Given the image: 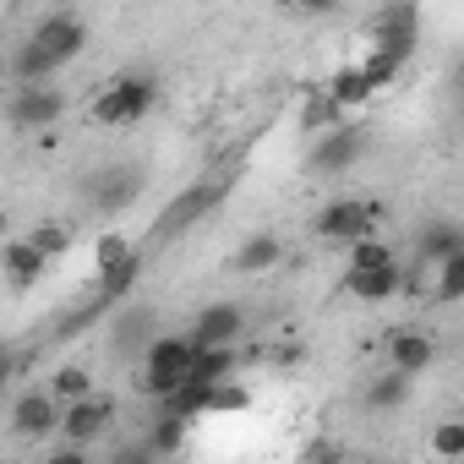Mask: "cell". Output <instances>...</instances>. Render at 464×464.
I'll list each match as a JSON object with an SVG mask.
<instances>
[{
	"label": "cell",
	"mask_w": 464,
	"mask_h": 464,
	"mask_svg": "<svg viewBox=\"0 0 464 464\" xmlns=\"http://www.w3.org/2000/svg\"><path fill=\"white\" fill-rule=\"evenodd\" d=\"M191 361H197L191 328L186 334H153V344L142 350V393L148 399H169L191 377Z\"/></svg>",
	"instance_id": "obj_1"
},
{
	"label": "cell",
	"mask_w": 464,
	"mask_h": 464,
	"mask_svg": "<svg viewBox=\"0 0 464 464\" xmlns=\"http://www.w3.org/2000/svg\"><path fill=\"white\" fill-rule=\"evenodd\" d=\"M159 104V82L148 72H121L99 99H93V126H137Z\"/></svg>",
	"instance_id": "obj_2"
},
{
	"label": "cell",
	"mask_w": 464,
	"mask_h": 464,
	"mask_svg": "<svg viewBox=\"0 0 464 464\" xmlns=\"http://www.w3.org/2000/svg\"><path fill=\"white\" fill-rule=\"evenodd\" d=\"M361 153H366V121H339V126H328V131L312 137V148H306V175L334 180V175L355 169Z\"/></svg>",
	"instance_id": "obj_3"
},
{
	"label": "cell",
	"mask_w": 464,
	"mask_h": 464,
	"mask_svg": "<svg viewBox=\"0 0 464 464\" xmlns=\"http://www.w3.org/2000/svg\"><path fill=\"white\" fill-rule=\"evenodd\" d=\"M377 218H382V202H377V197H334V202L317 208L312 236H317V241H339V246H350L355 236H372Z\"/></svg>",
	"instance_id": "obj_4"
},
{
	"label": "cell",
	"mask_w": 464,
	"mask_h": 464,
	"mask_svg": "<svg viewBox=\"0 0 464 464\" xmlns=\"http://www.w3.org/2000/svg\"><path fill=\"white\" fill-rule=\"evenodd\" d=\"M61 399H55V388H28V393H17L12 399V431L23 437V442H44V437H55L61 431Z\"/></svg>",
	"instance_id": "obj_5"
},
{
	"label": "cell",
	"mask_w": 464,
	"mask_h": 464,
	"mask_svg": "<svg viewBox=\"0 0 464 464\" xmlns=\"http://www.w3.org/2000/svg\"><path fill=\"white\" fill-rule=\"evenodd\" d=\"M372 34V50H393V55H415V39H420V12L410 6V0H388V6L366 23Z\"/></svg>",
	"instance_id": "obj_6"
},
{
	"label": "cell",
	"mask_w": 464,
	"mask_h": 464,
	"mask_svg": "<svg viewBox=\"0 0 464 464\" xmlns=\"http://www.w3.org/2000/svg\"><path fill=\"white\" fill-rule=\"evenodd\" d=\"M82 191H88V202H93L99 213H121V208L137 202L142 169H131V164H104V169H93V175L82 180Z\"/></svg>",
	"instance_id": "obj_7"
},
{
	"label": "cell",
	"mask_w": 464,
	"mask_h": 464,
	"mask_svg": "<svg viewBox=\"0 0 464 464\" xmlns=\"http://www.w3.org/2000/svg\"><path fill=\"white\" fill-rule=\"evenodd\" d=\"M218 197H224V180H197V186H186V191L159 213V224H153V229H159V236H186L197 218H208V213H213V202H218Z\"/></svg>",
	"instance_id": "obj_8"
},
{
	"label": "cell",
	"mask_w": 464,
	"mask_h": 464,
	"mask_svg": "<svg viewBox=\"0 0 464 464\" xmlns=\"http://www.w3.org/2000/svg\"><path fill=\"white\" fill-rule=\"evenodd\" d=\"M61 115H66V93L50 88V82H28V88H17V99H12V126H17V131H44V126H55Z\"/></svg>",
	"instance_id": "obj_9"
},
{
	"label": "cell",
	"mask_w": 464,
	"mask_h": 464,
	"mask_svg": "<svg viewBox=\"0 0 464 464\" xmlns=\"http://www.w3.org/2000/svg\"><path fill=\"white\" fill-rule=\"evenodd\" d=\"M110 420H115V404H110L104 393H88V399H72V404H66L61 437L77 442V448H88V442H99V437L110 431Z\"/></svg>",
	"instance_id": "obj_10"
},
{
	"label": "cell",
	"mask_w": 464,
	"mask_h": 464,
	"mask_svg": "<svg viewBox=\"0 0 464 464\" xmlns=\"http://www.w3.org/2000/svg\"><path fill=\"white\" fill-rule=\"evenodd\" d=\"M34 39L55 55V66H72V61L88 50V28H82V17H72V12H50V17L34 28Z\"/></svg>",
	"instance_id": "obj_11"
},
{
	"label": "cell",
	"mask_w": 464,
	"mask_h": 464,
	"mask_svg": "<svg viewBox=\"0 0 464 464\" xmlns=\"http://www.w3.org/2000/svg\"><path fill=\"white\" fill-rule=\"evenodd\" d=\"M388 366H399L410 377L431 372L437 366V339L420 334V328H388Z\"/></svg>",
	"instance_id": "obj_12"
},
{
	"label": "cell",
	"mask_w": 464,
	"mask_h": 464,
	"mask_svg": "<svg viewBox=\"0 0 464 464\" xmlns=\"http://www.w3.org/2000/svg\"><path fill=\"white\" fill-rule=\"evenodd\" d=\"M241 328H246V312H241L236 301H213V306H202V317L191 323V339H197V344H236Z\"/></svg>",
	"instance_id": "obj_13"
},
{
	"label": "cell",
	"mask_w": 464,
	"mask_h": 464,
	"mask_svg": "<svg viewBox=\"0 0 464 464\" xmlns=\"http://www.w3.org/2000/svg\"><path fill=\"white\" fill-rule=\"evenodd\" d=\"M236 274H246V279H257V274H268V268H279L285 263V241L279 236H268V229H257V236H246L241 246H236Z\"/></svg>",
	"instance_id": "obj_14"
},
{
	"label": "cell",
	"mask_w": 464,
	"mask_h": 464,
	"mask_svg": "<svg viewBox=\"0 0 464 464\" xmlns=\"http://www.w3.org/2000/svg\"><path fill=\"white\" fill-rule=\"evenodd\" d=\"M44 268H50V257H44L28 236L6 241V285H12V290H34V285L44 279Z\"/></svg>",
	"instance_id": "obj_15"
},
{
	"label": "cell",
	"mask_w": 464,
	"mask_h": 464,
	"mask_svg": "<svg viewBox=\"0 0 464 464\" xmlns=\"http://www.w3.org/2000/svg\"><path fill=\"white\" fill-rule=\"evenodd\" d=\"M344 290H350L355 301H366V306H377V301H393V295L404 290V268H399V263H388V268L344 274Z\"/></svg>",
	"instance_id": "obj_16"
},
{
	"label": "cell",
	"mask_w": 464,
	"mask_h": 464,
	"mask_svg": "<svg viewBox=\"0 0 464 464\" xmlns=\"http://www.w3.org/2000/svg\"><path fill=\"white\" fill-rule=\"evenodd\" d=\"M323 88H328V93H334L350 115H355V110H366V104L377 99V88H372V77H366V66H361V61H355V66L328 72V82H323Z\"/></svg>",
	"instance_id": "obj_17"
},
{
	"label": "cell",
	"mask_w": 464,
	"mask_h": 464,
	"mask_svg": "<svg viewBox=\"0 0 464 464\" xmlns=\"http://www.w3.org/2000/svg\"><path fill=\"white\" fill-rule=\"evenodd\" d=\"M236 366H241V355H236V344H197V361H191V377L197 382H224V377H236Z\"/></svg>",
	"instance_id": "obj_18"
},
{
	"label": "cell",
	"mask_w": 464,
	"mask_h": 464,
	"mask_svg": "<svg viewBox=\"0 0 464 464\" xmlns=\"http://www.w3.org/2000/svg\"><path fill=\"white\" fill-rule=\"evenodd\" d=\"M410 382H415L410 372L388 366L382 377H372V382H366V393H361V399H366V410H377V415H382V410H399V404L410 399Z\"/></svg>",
	"instance_id": "obj_19"
},
{
	"label": "cell",
	"mask_w": 464,
	"mask_h": 464,
	"mask_svg": "<svg viewBox=\"0 0 464 464\" xmlns=\"http://www.w3.org/2000/svg\"><path fill=\"white\" fill-rule=\"evenodd\" d=\"M350 263H344V274H366V268H388V263H399V252H393V241H382L377 229L372 236H355L350 246Z\"/></svg>",
	"instance_id": "obj_20"
},
{
	"label": "cell",
	"mask_w": 464,
	"mask_h": 464,
	"mask_svg": "<svg viewBox=\"0 0 464 464\" xmlns=\"http://www.w3.org/2000/svg\"><path fill=\"white\" fill-rule=\"evenodd\" d=\"M61 66H55V55L39 44V39H28L17 55H12V77H17V88H28V82H50Z\"/></svg>",
	"instance_id": "obj_21"
},
{
	"label": "cell",
	"mask_w": 464,
	"mask_h": 464,
	"mask_svg": "<svg viewBox=\"0 0 464 464\" xmlns=\"http://www.w3.org/2000/svg\"><path fill=\"white\" fill-rule=\"evenodd\" d=\"M453 252H464V224H426L420 229V257L426 263H442V257H453Z\"/></svg>",
	"instance_id": "obj_22"
},
{
	"label": "cell",
	"mask_w": 464,
	"mask_h": 464,
	"mask_svg": "<svg viewBox=\"0 0 464 464\" xmlns=\"http://www.w3.org/2000/svg\"><path fill=\"white\" fill-rule=\"evenodd\" d=\"M431 301H437V306H459V301H464V252H453V257L437 263V274H431Z\"/></svg>",
	"instance_id": "obj_23"
},
{
	"label": "cell",
	"mask_w": 464,
	"mask_h": 464,
	"mask_svg": "<svg viewBox=\"0 0 464 464\" xmlns=\"http://www.w3.org/2000/svg\"><path fill=\"white\" fill-rule=\"evenodd\" d=\"M339 121H350V110H344L328 88H323L317 99H306V104H301V131H312V137H317V131H328V126H339Z\"/></svg>",
	"instance_id": "obj_24"
},
{
	"label": "cell",
	"mask_w": 464,
	"mask_h": 464,
	"mask_svg": "<svg viewBox=\"0 0 464 464\" xmlns=\"http://www.w3.org/2000/svg\"><path fill=\"white\" fill-rule=\"evenodd\" d=\"M246 410H252V393H246L236 377L213 382V393H208V415H246Z\"/></svg>",
	"instance_id": "obj_25"
},
{
	"label": "cell",
	"mask_w": 464,
	"mask_h": 464,
	"mask_svg": "<svg viewBox=\"0 0 464 464\" xmlns=\"http://www.w3.org/2000/svg\"><path fill=\"white\" fill-rule=\"evenodd\" d=\"M361 66H366V77H372V88L382 93V88H393V82H399V72H404L410 61H404V55H393V50H372V55H366Z\"/></svg>",
	"instance_id": "obj_26"
},
{
	"label": "cell",
	"mask_w": 464,
	"mask_h": 464,
	"mask_svg": "<svg viewBox=\"0 0 464 464\" xmlns=\"http://www.w3.org/2000/svg\"><path fill=\"white\" fill-rule=\"evenodd\" d=\"M131 257H142V252H137L126 236H99V252H93V263H99V279H104V274H115V268H126Z\"/></svg>",
	"instance_id": "obj_27"
},
{
	"label": "cell",
	"mask_w": 464,
	"mask_h": 464,
	"mask_svg": "<svg viewBox=\"0 0 464 464\" xmlns=\"http://www.w3.org/2000/svg\"><path fill=\"white\" fill-rule=\"evenodd\" d=\"M50 388H55L61 404H72V399H88V393H93V377H88V366L72 361V366H61V372L50 377Z\"/></svg>",
	"instance_id": "obj_28"
},
{
	"label": "cell",
	"mask_w": 464,
	"mask_h": 464,
	"mask_svg": "<svg viewBox=\"0 0 464 464\" xmlns=\"http://www.w3.org/2000/svg\"><path fill=\"white\" fill-rule=\"evenodd\" d=\"M431 453L437 459H464V420H437L431 426Z\"/></svg>",
	"instance_id": "obj_29"
},
{
	"label": "cell",
	"mask_w": 464,
	"mask_h": 464,
	"mask_svg": "<svg viewBox=\"0 0 464 464\" xmlns=\"http://www.w3.org/2000/svg\"><path fill=\"white\" fill-rule=\"evenodd\" d=\"M28 241H34V246H39V252H44L50 263H55V257H61V252L72 246V236H66V224H34V229H28Z\"/></svg>",
	"instance_id": "obj_30"
},
{
	"label": "cell",
	"mask_w": 464,
	"mask_h": 464,
	"mask_svg": "<svg viewBox=\"0 0 464 464\" xmlns=\"http://www.w3.org/2000/svg\"><path fill=\"white\" fill-rule=\"evenodd\" d=\"M180 437H186V420H180V415H159V426H153V453H175Z\"/></svg>",
	"instance_id": "obj_31"
},
{
	"label": "cell",
	"mask_w": 464,
	"mask_h": 464,
	"mask_svg": "<svg viewBox=\"0 0 464 464\" xmlns=\"http://www.w3.org/2000/svg\"><path fill=\"white\" fill-rule=\"evenodd\" d=\"M137 274H142V257H131V263H126V268H115V274H104V279H99V285H104V290H110V295H121V290H126V285H137Z\"/></svg>",
	"instance_id": "obj_32"
},
{
	"label": "cell",
	"mask_w": 464,
	"mask_h": 464,
	"mask_svg": "<svg viewBox=\"0 0 464 464\" xmlns=\"http://www.w3.org/2000/svg\"><path fill=\"white\" fill-rule=\"evenodd\" d=\"M290 6H295V12H306V17H328L339 0H290Z\"/></svg>",
	"instance_id": "obj_33"
}]
</instances>
